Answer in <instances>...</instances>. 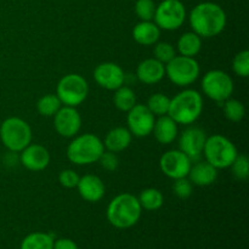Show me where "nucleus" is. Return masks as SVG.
<instances>
[{
	"instance_id": "bb28decb",
	"label": "nucleus",
	"mask_w": 249,
	"mask_h": 249,
	"mask_svg": "<svg viewBox=\"0 0 249 249\" xmlns=\"http://www.w3.org/2000/svg\"><path fill=\"white\" fill-rule=\"evenodd\" d=\"M62 107L60 99L55 94H46L36 102V111L43 117H53Z\"/></svg>"
},
{
	"instance_id": "2f4dec72",
	"label": "nucleus",
	"mask_w": 249,
	"mask_h": 249,
	"mask_svg": "<svg viewBox=\"0 0 249 249\" xmlns=\"http://www.w3.org/2000/svg\"><path fill=\"white\" fill-rule=\"evenodd\" d=\"M232 70L238 77L247 78L249 75V51H240L232 60Z\"/></svg>"
},
{
	"instance_id": "aec40b11",
	"label": "nucleus",
	"mask_w": 249,
	"mask_h": 249,
	"mask_svg": "<svg viewBox=\"0 0 249 249\" xmlns=\"http://www.w3.org/2000/svg\"><path fill=\"white\" fill-rule=\"evenodd\" d=\"M178 125L179 124L170 118L168 114L158 117L155 121L152 134L156 140L162 145H169L177 139L178 136Z\"/></svg>"
},
{
	"instance_id": "72a5a7b5",
	"label": "nucleus",
	"mask_w": 249,
	"mask_h": 249,
	"mask_svg": "<svg viewBox=\"0 0 249 249\" xmlns=\"http://www.w3.org/2000/svg\"><path fill=\"white\" fill-rule=\"evenodd\" d=\"M194 191V186L192 182L190 181L187 178H180V179H175L174 184H173V192L175 196L180 199L189 198Z\"/></svg>"
},
{
	"instance_id": "5701e85b",
	"label": "nucleus",
	"mask_w": 249,
	"mask_h": 249,
	"mask_svg": "<svg viewBox=\"0 0 249 249\" xmlns=\"http://www.w3.org/2000/svg\"><path fill=\"white\" fill-rule=\"evenodd\" d=\"M178 51L181 56L195 57L202 49V38L195 32H186L178 40Z\"/></svg>"
},
{
	"instance_id": "473e14b6",
	"label": "nucleus",
	"mask_w": 249,
	"mask_h": 249,
	"mask_svg": "<svg viewBox=\"0 0 249 249\" xmlns=\"http://www.w3.org/2000/svg\"><path fill=\"white\" fill-rule=\"evenodd\" d=\"M135 12L141 21H152L156 12L155 2L153 0H138L135 4Z\"/></svg>"
},
{
	"instance_id": "c85d7f7f",
	"label": "nucleus",
	"mask_w": 249,
	"mask_h": 249,
	"mask_svg": "<svg viewBox=\"0 0 249 249\" xmlns=\"http://www.w3.org/2000/svg\"><path fill=\"white\" fill-rule=\"evenodd\" d=\"M169 105H170V99L165 94L162 92H157V94H153L152 96L148 97L147 100V108L150 109L151 113L155 117H160L168 114L169 111Z\"/></svg>"
},
{
	"instance_id": "f257e3e1",
	"label": "nucleus",
	"mask_w": 249,
	"mask_h": 249,
	"mask_svg": "<svg viewBox=\"0 0 249 249\" xmlns=\"http://www.w3.org/2000/svg\"><path fill=\"white\" fill-rule=\"evenodd\" d=\"M226 14L223 7L215 2H201L192 9L190 24L192 32L201 38H213L219 36L226 27Z\"/></svg>"
},
{
	"instance_id": "20e7f679",
	"label": "nucleus",
	"mask_w": 249,
	"mask_h": 249,
	"mask_svg": "<svg viewBox=\"0 0 249 249\" xmlns=\"http://www.w3.org/2000/svg\"><path fill=\"white\" fill-rule=\"evenodd\" d=\"M105 151L104 141L94 134L74 136L67 146V158L77 165H89L96 163Z\"/></svg>"
},
{
	"instance_id": "423d86ee",
	"label": "nucleus",
	"mask_w": 249,
	"mask_h": 249,
	"mask_svg": "<svg viewBox=\"0 0 249 249\" xmlns=\"http://www.w3.org/2000/svg\"><path fill=\"white\" fill-rule=\"evenodd\" d=\"M0 140L10 152H21L32 142V128L18 117L6 118L0 125Z\"/></svg>"
},
{
	"instance_id": "9d476101",
	"label": "nucleus",
	"mask_w": 249,
	"mask_h": 249,
	"mask_svg": "<svg viewBox=\"0 0 249 249\" xmlns=\"http://www.w3.org/2000/svg\"><path fill=\"white\" fill-rule=\"evenodd\" d=\"M186 18V9L180 0H163L156 6L155 23L163 31H177Z\"/></svg>"
},
{
	"instance_id": "ddd939ff",
	"label": "nucleus",
	"mask_w": 249,
	"mask_h": 249,
	"mask_svg": "<svg viewBox=\"0 0 249 249\" xmlns=\"http://www.w3.org/2000/svg\"><path fill=\"white\" fill-rule=\"evenodd\" d=\"M53 128L62 138H74L82 128V117L75 107L63 106L53 116Z\"/></svg>"
},
{
	"instance_id": "2eb2a0df",
	"label": "nucleus",
	"mask_w": 249,
	"mask_h": 249,
	"mask_svg": "<svg viewBox=\"0 0 249 249\" xmlns=\"http://www.w3.org/2000/svg\"><path fill=\"white\" fill-rule=\"evenodd\" d=\"M94 79L97 85L106 90H117L124 85L125 74L121 66L114 62H102L94 70Z\"/></svg>"
},
{
	"instance_id": "e433bc0d",
	"label": "nucleus",
	"mask_w": 249,
	"mask_h": 249,
	"mask_svg": "<svg viewBox=\"0 0 249 249\" xmlns=\"http://www.w3.org/2000/svg\"><path fill=\"white\" fill-rule=\"evenodd\" d=\"M53 249H78L77 243L70 238H60L53 241Z\"/></svg>"
},
{
	"instance_id": "c9c22d12",
	"label": "nucleus",
	"mask_w": 249,
	"mask_h": 249,
	"mask_svg": "<svg viewBox=\"0 0 249 249\" xmlns=\"http://www.w3.org/2000/svg\"><path fill=\"white\" fill-rule=\"evenodd\" d=\"M79 175L72 169H65L58 175V182L61 186L65 189H74L77 187L78 181H79Z\"/></svg>"
},
{
	"instance_id": "6e6552de",
	"label": "nucleus",
	"mask_w": 249,
	"mask_h": 249,
	"mask_svg": "<svg viewBox=\"0 0 249 249\" xmlns=\"http://www.w3.org/2000/svg\"><path fill=\"white\" fill-rule=\"evenodd\" d=\"M88 94L89 85L87 79L77 73H70L61 78L56 88V95L65 106H79L87 100Z\"/></svg>"
},
{
	"instance_id": "c756f323",
	"label": "nucleus",
	"mask_w": 249,
	"mask_h": 249,
	"mask_svg": "<svg viewBox=\"0 0 249 249\" xmlns=\"http://www.w3.org/2000/svg\"><path fill=\"white\" fill-rule=\"evenodd\" d=\"M249 160L246 155H237L232 164L230 165L231 172H232L233 177L237 180L245 181L249 177Z\"/></svg>"
},
{
	"instance_id": "f03ea898",
	"label": "nucleus",
	"mask_w": 249,
	"mask_h": 249,
	"mask_svg": "<svg viewBox=\"0 0 249 249\" xmlns=\"http://www.w3.org/2000/svg\"><path fill=\"white\" fill-rule=\"evenodd\" d=\"M203 99L197 90L185 89L170 99L168 116L178 124L190 125L201 117Z\"/></svg>"
},
{
	"instance_id": "393cba45",
	"label": "nucleus",
	"mask_w": 249,
	"mask_h": 249,
	"mask_svg": "<svg viewBox=\"0 0 249 249\" xmlns=\"http://www.w3.org/2000/svg\"><path fill=\"white\" fill-rule=\"evenodd\" d=\"M21 249H53V235L33 232L22 241Z\"/></svg>"
},
{
	"instance_id": "4be33fe9",
	"label": "nucleus",
	"mask_w": 249,
	"mask_h": 249,
	"mask_svg": "<svg viewBox=\"0 0 249 249\" xmlns=\"http://www.w3.org/2000/svg\"><path fill=\"white\" fill-rule=\"evenodd\" d=\"M160 36V29L152 21H141L134 27L133 38L142 46L155 45Z\"/></svg>"
},
{
	"instance_id": "6ab92c4d",
	"label": "nucleus",
	"mask_w": 249,
	"mask_h": 249,
	"mask_svg": "<svg viewBox=\"0 0 249 249\" xmlns=\"http://www.w3.org/2000/svg\"><path fill=\"white\" fill-rule=\"evenodd\" d=\"M187 178L192 182V185L202 187L211 186L218 179V169L207 160H201L191 165Z\"/></svg>"
},
{
	"instance_id": "7c9ffc66",
	"label": "nucleus",
	"mask_w": 249,
	"mask_h": 249,
	"mask_svg": "<svg viewBox=\"0 0 249 249\" xmlns=\"http://www.w3.org/2000/svg\"><path fill=\"white\" fill-rule=\"evenodd\" d=\"M155 45V49H153L155 58L160 62L164 63V65L177 56V51H175L174 46L172 44L167 43V41H160V43H156Z\"/></svg>"
},
{
	"instance_id": "f3484780",
	"label": "nucleus",
	"mask_w": 249,
	"mask_h": 249,
	"mask_svg": "<svg viewBox=\"0 0 249 249\" xmlns=\"http://www.w3.org/2000/svg\"><path fill=\"white\" fill-rule=\"evenodd\" d=\"M78 192L84 201L90 203H96L101 201L105 196V184L99 177L92 174H87L79 178L77 185Z\"/></svg>"
},
{
	"instance_id": "b1692460",
	"label": "nucleus",
	"mask_w": 249,
	"mask_h": 249,
	"mask_svg": "<svg viewBox=\"0 0 249 249\" xmlns=\"http://www.w3.org/2000/svg\"><path fill=\"white\" fill-rule=\"evenodd\" d=\"M138 199L141 208L150 212L158 211L163 206V202H164V197H163L162 192L157 189H152V187L141 191Z\"/></svg>"
},
{
	"instance_id": "9b49d317",
	"label": "nucleus",
	"mask_w": 249,
	"mask_h": 249,
	"mask_svg": "<svg viewBox=\"0 0 249 249\" xmlns=\"http://www.w3.org/2000/svg\"><path fill=\"white\" fill-rule=\"evenodd\" d=\"M156 117L151 113L146 105L136 104L128 111L126 124L131 135L136 138H146L152 134Z\"/></svg>"
},
{
	"instance_id": "7ed1b4c3",
	"label": "nucleus",
	"mask_w": 249,
	"mask_h": 249,
	"mask_svg": "<svg viewBox=\"0 0 249 249\" xmlns=\"http://www.w3.org/2000/svg\"><path fill=\"white\" fill-rule=\"evenodd\" d=\"M142 208L138 197L131 194H121L114 197L107 207V220L117 229H129L140 219Z\"/></svg>"
},
{
	"instance_id": "412c9836",
	"label": "nucleus",
	"mask_w": 249,
	"mask_h": 249,
	"mask_svg": "<svg viewBox=\"0 0 249 249\" xmlns=\"http://www.w3.org/2000/svg\"><path fill=\"white\" fill-rule=\"evenodd\" d=\"M131 139H133V135L128 128L117 126V128L111 129L107 133L104 141V146L105 148H107V151L118 153L126 150L130 146Z\"/></svg>"
},
{
	"instance_id": "4468645a",
	"label": "nucleus",
	"mask_w": 249,
	"mask_h": 249,
	"mask_svg": "<svg viewBox=\"0 0 249 249\" xmlns=\"http://www.w3.org/2000/svg\"><path fill=\"white\" fill-rule=\"evenodd\" d=\"M207 134L198 126H190L185 129L179 139V150L184 152L191 160H198L203 153Z\"/></svg>"
},
{
	"instance_id": "f704fd0d",
	"label": "nucleus",
	"mask_w": 249,
	"mask_h": 249,
	"mask_svg": "<svg viewBox=\"0 0 249 249\" xmlns=\"http://www.w3.org/2000/svg\"><path fill=\"white\" fill-rule=\"evenodd\" d=\"M97 162L100 163V165L105 170H108V172H114L119 167L118 156H117V153L111 152V151H104Z\"/></svg>"
},
{
	"instance_id": "dca6fc26",
	"label": "nucleus",
	"mask_w": 249,
	"mask_h": 249,
	"mask_svg": "<svg viewBox=\"0 0 249 249\" xmlns=\"http://www.w3.org/2000/svg\"><path fill=\"white\" fill-rule=\"evenodd\" d=\"M19 160L26 169L32 172L44 170L50 163V153L48 148L38 143H29L26 148L21 151Z\"/></svg>"
},
{
	"instance_id": "cd10ccee",
	"label": "nucleus",
	"mask_w": 249,
	"mask_h": 249,
	"mask_svg": "<svg viewBox=\"0 0 249 249\" xmlns=\"http://www.w3.org/2000/svg\"><path fill=\"white\" fill-rule=\"evenodd\" d=\"M223 106L224 114H225L226 119H229L230 122L233 123H238V122L242 121L246 116V108L245 105L241 101L236 99H228L221 104Z\"/></svg>"
},
{
	"instance_id": "1a4fd4ad",
	"label": "nucleus",
	"mask_w": 249,
	"mask_h": 249,
	"mask_svg": "<svg viewBox=\"0 0 249 249\" xmlns=\"http://www.w3.org/2000/svg\"><path fill=\"white\" fill-rule=\"evenodd\" d=\"M201 87L203 94L219 105L230 99L233 92L232 78L220 70L207 72L202 78Z\"/></svg>"
},
{
	"instance_id": "a878e982",
	"label": "nucleus",
	"mask_w": 249,
	"mask_h": 249,
	"mask_svg": "<svg viewBox=\"0 0 249 249\" xmlns=\"http://www.w3.org/2000/svg\"><path fill=\"white\" fill-rule=\"evenodd\" d=\"M113 104L119 111L128 112L136 105V95L133 89L129 87L122 85L117 90H114Z\"/></svg>"
},
{
	"instance_id": "39448f33",
	"label": "nucleus",
	"mask_w": 249,
	"mask_h": 249,
	"mask_svg": "<svg viewBox=\"0 0 249 249\" xmlns=\"http://www.w3.org/2000/svg\"><path fill=\"white\" fill-rule=\"evenodd\" d=\"M203 155L206 160L211 163L216 169H226L230 168L238 152L235 143L226 136L215 135L207 136L206 143L203 147Z\"/></svg>"
},
{
	"instance_id": "f8f14e48",
	"label": "nucleus",
	"mask_w": 249,
	"mask_h": 249,
	"mask_svg": "<svg viewBox=\"0 0 249 249\" xmlns=\"http://www.w3.org/2000/svg\"><path fill=\"white\" fill-rule=\"evenodd\" d=\"M192 160L180 150H170L163 153L160 160V167L163 174L170 179L187 178L191 169Z\"/></svg>"
},
{
	"instance_id": "a211bd4d",
	"label": "nucleus",
	"mask_w": 249,
	"mask_h": 249,
	"mask_svg": "<svg viewBox=\"0 0 249 249\" xmlns=\"http://www.w3.org/2000/svg\"><path fill=\"white\" fill-rule=\"evenodd\" d=\"M136 77L143 84H157L165 77V65L155 57L146 58L139 63L136 68Z\"/></svg>"
},
{
	"instance_id": "0eeeda50",
	"label": "nucleus",
	"mask_w": 249,
	"mask_h": 249,
	"mask_svg": "<svg viewBox=\"0 0 249 249\" xmlns=\"http://www.w3.org/2000/svg\"><path fill=\"white\" fill-rule=\"evenodd\" d=\"M201 68L195 57L175 56L165 63V75L177 87L186 88L194 84L199 77Z\"/></svg>"
}]
</instances>
